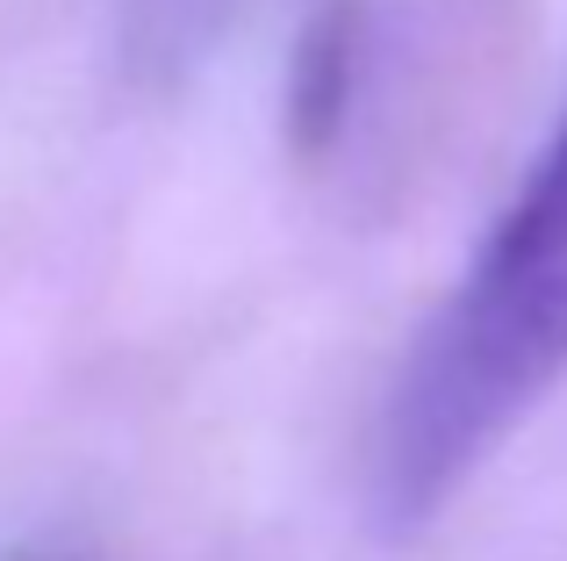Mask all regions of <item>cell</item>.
<instances>
[{"label":"cell","instance_id":"6da1fadb","mask_svg":"<svg viewBox=\"0 0 567 561\" xmlns=\"http://www.w3.org/2000/svg\"><path fill=\"white\" fill-rule=\"evenodd\" d=\"M567 381V109L474 267L424 324L381 410L374 490L388 526H424Z\"/></svg>","mask_w":567,"mask_h":561},{"label":"cell","instance_id":"7a4b0ae2","mask_svg":"<svg viewBox=\"0 0 567 561\" xmlns=\"http://www.w3.org/2000/svg\"><path fill=\"white\" fill-rule=\"evenodd\" d=\"M352 58H360V22L346 8H331L302 43V65H295V137L302 152H323L331 130L346 123L352 101Z\"/></svg>","mask_w":567,"mask_h":561}]
</instances>
